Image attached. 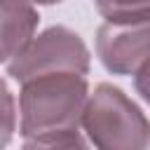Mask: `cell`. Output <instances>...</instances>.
<instances>
[{
	"label": "cell",
	"mask_w": 150,
	"mask_h": 150,
	"mask_svg": "<svg viewBox=\"0 0 150 150\" xmlns=\"http://www.w3.org/2000/svg\"><path fill=\"white\" fill-rule=\"evenodd\" d=\"M105 19L96 30V54L112 75H136L150 61V5H96Z\"/></svg>",
	"instance_id": "obj_3"
},
{
	"label": "cell",
	"mask_w": 150,
	"mask_h": 150,
	"mask_svg": "<svg viewBox=\"0 0 150 150\" xmlns=\"http://www.w3.org/2000/svg\"><path fill=\"white\" fill-rule=\"evenodd\" d=\"M2 94H5V117H7V124H5V145H7L12 138V131H14V124H12L14 110H12V94L7 89V82H2Z\"/></svg>",
	"instance_id": "obj_8"
},
{
	"label": "cell",
	"mask_w": 150,
	"mask_h": 150,
	"mask_svg": "<svg viewBox=\"0 0 150 150\" xmlns=\"http://www.w3.org/2000/svg\"><path fill=\"white\" fill-rule=\"evenodd\" d=\"M89 96V84L82 75H49L21 84L19 134L28 141L77 129Z\"/></svg>",
	"instance_id": "obj_1"
},
{
	"label": "cell",
	"mask_w": 150,
	"mask_h": 150,
	"mask_svg": "<svg viewBox=\"0 0 150 150\" xmlns=\"http://www.w3.org/2000/svg\"><path fill=\"white\" fill-rule=\"evenodd\" d=\"M134 87H136V91L141 94V98L150 105V61L134 75Z\"/></svg>",
	"instance_id": "obj_7"
},
{
	"label": "cell",
	"mask_w": 150,
	"mask_h": 150,
	"mask_svg": "<svg viewBox=\"0 0 150 150\" xmlns=\"http://www.w3.org/2000/svg\"><path fill=\"white\" fill-rule=\"evenodd\" d=\"M40 14L33 5L26 2H2L0 5V26H2V63L7 66L16 59L33 40Z\"/></svg>",
	"instance_id": "obj_5"
},
{
	"label": "cell",
	"mask_w": 150,
	"mask_h": 150,
	"mask_svg": "<svg viewBox=\"0 0 150 150\" xmlns=\"http://www.w3.org/2000/svg\"><path fill=\"white\" fill-rule=\"evenodd\" d=\"M89 49L75 30L66 26H49L5 68L12 80L26 84L30 80L49 75L84 77L89 73Z\"/></svg>",
	"instance_id": "obj_4"
},
{
	"label": "cell",
	"mask_w": 150,
	"mask_h": 150,
	"mask_svg": "<svg viewBox=\"0 0 150 150\" xmlns=\"http://www.w3.org/2000/svg\"><path fill=\"white\" fill-rule=\"evenodd\" d=\"M82 127L96 150H150V120L115 84L94 87Z\"/></svg>",
	"instance_id": "obj_2"
},
{
	"label": "cell",
	"mask_w": 150,
	"mask_h": 150,
	"mask_svg": "<svg viewBox=\"0 0 150 150\" xmlns=\"http://www.w3.org/2000/svg\"><path fill=\"white\" fill-rule=\"evenodd\" d=\"M21 150H89V143L77 129H70V131H56V134L28 138L23 141Z\"/></svg>",
	"instance_id": "obj_6"
}]
</instances>
